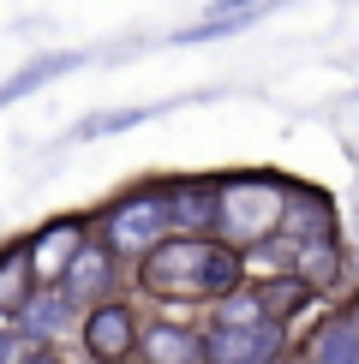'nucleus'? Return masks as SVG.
Listing matches in <instances>:
<instances>
[{"mask_svg":"<svg viewBox=\"0 0 359 364\" xmlns=\"http://www.w3.org/2000/svg\"><path fill=\"white\" fill-rule=\"evenodd\" d=\"M348 311H353V323H359V299H353V305H348Z\"/></svg>","mask_w":359,"mask_h":364,"instance_id":"obj_21","label":"nucleus"},{"mask_svg":"<svg viewBox=\"0 0 359 364\" xmlns=\"http://www.w3.org/2000/svg\"><path fill=\"white\" fill-rule=\"evenodd\" d=\"M246 251L222 245L216 233H168L132 263V287L162 305H216L234 287H246Z\"/></svg>","mask_w":359,"mask_h":364,"instance_id":"obj_1","label":"nucleus"},{"mask_svg":"<svg viewBox=\"0 0 359 364\" xmlns=\"http://www.w3.org/2000/svg\"><path fill=\"white\" fill-rule=\"evenodd\" d=\"M168 215H174V233H209L216 227V173H174Z\"/></svg>","mask_w":359,"mask_h":364,"instance_id":"obj_10","label":"nucleus"},{"mask_svg":"<svg viewBox=\"0 0 359 364\" xmlns=\"http://www.w3.org/2000/svg\"><path fill=\"white\" fill-rule=\"evenodd\" d=\"M174 233L168 215V179H138L132 191H120L108 209H96V239L108 245L120 263H138L150 245Z\"/></svg>","mask_w":359,"mask_h":364,"instance_id":"obj_3","label":"nucleus"},{"mask_svg":"<svg viewBox=\"0 0 359 364\" xmlns=\"http://www.w3.org/2000/svg\"><path fill=\"white\" fill-rule=\"evenodd\" d=\"M162 108H108V114H84L78 126H72V138L90 144V138H114V132H132V126H144V119H156Z\"/></svg>","mask_w":359,"mask_h":364,"instance_id":"obj_17","label":"nucleus"},{"mask_svg":"<svg viewBox=\"0 0 359 364\" xmlns=\"http://www.w3.org/2000/svg\"><path fill=\"white\" fill-rule=\"evenodd\" d=\"M72 66H78V54H36L30 66H19L6 84H0V108H6V102H24L30 90H42L48 78H66Z\"/></svg>","mask_w":359,"mask_h":364,"instance_id":"obj_16","label":"nucleus"},{"mask_svg":"<svg viewBox=\"0 0 359 364\" xmlns=\"http://www.w3.org/2000/svg\"><path fill=\"white\" fill-rule=\"evenodd\" d=\"M138 335H144V316L132 299H102V305H90L78 316V346H84V358L90 364H120V358H132L138 353Z\"/></svg>","mask_w":359,"mask_h":364,"instance_id":"obj_5","label":"nucleus"},{"mask_svg":"<svg viewBox=\"0 0 359 364\" xmlns=\"http://www.w3.org/2000/svg\"><path fill=\"white\" fill-rule=\"evenodd\" d=\"M138 353H144L150 364H204V328L156 316V323H144V335H138Z\"/></svg>","mask_w":359,"mask_h":364,"instance_id":"obj_11","label":"nucleus"},{"mask_svg":"<svg viewBox=\"0 0 359 364\" xmlns=\"http://www.w3.org/2000/svg\"><path fill=\"white\" fill-rule=\"evenodd\" d=\"M299 364H311V358H299Z\"/></svg>","mask_w":359,"mask_h":364,"instance_id":"obj_22","label":"nucleus"},{"mask_svg":"<svg viewBox=\"0 0 359 364\" xmlns=\"http://www.w3.org/2000/svg\"><path fill=\"white\" fill-rule=\"evenodd\" d=\"M90 233H96V215H90V209H66V215H48L42 227H30V233H24V257H30L36 287L60 281V269L78 257V245Z\"/></svg>","mask_w":359,"mask_h":364,"instance_id":"obj_6","label":"nucleus"},{"mask_svg":"<svg viewBox=\"0 0 359 364\" xmlns=\"http://www.w3.org/2000/svg\"><path fill=\"white\" fill-rule=\"evenodd\" d=\"M288 269H293V275L311 287V293L335 287L341 275H348V257H341V239H311V245H299V251L288 257Z\"/></svg>","mask_w":359,"mask_h":364,"instance_id":"obj_12","label":"nucleus"},{"mask_svg":"<svg viewBox=\"0 0 359 364\" xmlns=\"http://www.w3.org/2000/svg\"><path fill=\"white\" fill-rule=\"evenodd\" d=\"M258 287V305H264V316H276V323H293L299 311L311 305V287L293 275V269H281V275H264V281H251Z\"/></svg>","mask_w":359,"mask_h":364,"instance_id":"obj_14","label":"nucleus"},{"mask_svg":"<svg viewBox=\"0 0 359 364\" xmlns=\"http://www.w3.org/2000/svg\"><path fill=\"white\" fill-rule=\"evenodd\" d=\"M288 173L269 168H239V173H216V227L209 233L234 251H264L281 227V209H288Z\"/></svg>","mask_w":359,"mask_h":364,"instance_id":"obj_2","label":"nucleus"},{"mask_svg":"<svg viewBox=\"0 0 359 364\" xmlns=\"http://www.w3.org/2000/svg\"><path fill=\"white\" fill-rule=\"evenodd\" d=\"M306 358L311 364H359V323H353V311L323 316V328L306 341Z\"/></svg>","mask_w":359,"mask_h":364,"instance_id":"obj_13","label":"nucleus"},{"mask_svg":"<svg viewBox=\"0 0 359 364\" xmlns=\"http://www.w3.org/2000/svg\"><path fill=\"white\" fill-rule=\"evenodd\" d=\"M12 364H72V358H66V341H24V335H19Z\"/></svg>","mask_w":359,"mask_h":364,"instance_id":"obj_18","label":"nucleus"},{"mask_svg":"<svg viewBox=\"0 0 359 364\" xmlns=\"http://www.w3.org/2000/svg\"><path fill=\"white\" fill-rule=\"evenodd\" d=\"M30 293H36V275H30L24 239H12V245H0V316H19Z\"/></svg>","mask_w":359,"mask_h":364,"instance_id":"obj_15","label":"nucleus"},{"mask_svg":"<svg viewBox=\"0 0 359 364\" xmlns=\"http://www.w3.org/2000/svg\"><path fill=\"white\" fill-rule=\"evenodd\" d=\"M78 316H84V311L60 293V281H48V287H36V293L19 305V316H12V323H19L24 341H66L72 328H78Z\"/></svg>","mask_w":359,"mask_h":364,"instance_id":"obj_9","label":"nucleus"},{"mask_svg":"<svg viewBox=\"0 0 359 364\" xmlns=\"http://www.w3.org/2000/svg\"><path fill=\"white\" fill-rule=\"evenodd\" d=\"M120 364H150V358H144V353H132V358H120Z\"/></svg>","mask_w":359,"mask_h":364,"instance_id":"obj_20","label":"nucleus"},{"mask_svg":"<svg viewBox=\"0 0 359 364\" xmlns=\"http://www.w3.org/2000/svg\"><path fill=\"white\" fill-rule=\"evenodd\" d=\"M60 293H66L78 311L102 305V299H114V293H120V257L102 245L96 233H90L84 245H78V257H72V263L60 269Z\"/></svg>","mask_w":359,"mask_h":364,"instance_id":"obj_8","label":"nucleus"},{"mask_svg":"<svg viewBox=\"0 0 359 364\" xmlns=\"http://www.w3.org/2000/svg\"><path fill=\"white\" fill-rule=\"evenodd\" d=\"M311 239H335V197L329 191H318V186H288V209H281V227H276V239H269V257H288L299 251V245H311Z\"/></svg>","mask_w":359,"mask_h":364,"instance_id":"obj_7","label":"nucleus"},{"mask_svg":"<svg viewBox=\"0 0 359 364\" xmlns=\"http://www.w3.org/2000/svg\"><path fill=\"white\" fill-rule=\"evenodd\" d=\"M12 353H19V323L0 316V364H12Z\"/></svg>","mask_w":359,"mask_h":364,"instance_id":"obj_19","label":"nucleus"},{"mask_svg":"<svg viewBox=\"0 0 359 364\" xmlns=\"http://www.w3.org/2000/svg\"><path fill=\"white\" fill-rule=\"evenodd\" d=\"M293 328L264 316V323H209L204 328V364H281Z\"/></svg>","mask_w":359,"mask_h":364,"instance_id":"obj_4","label":"nucleus"}]
</instances>
